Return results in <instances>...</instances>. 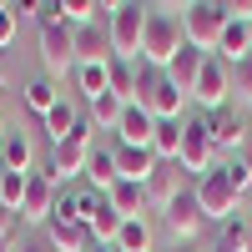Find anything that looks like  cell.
<instances>
[{
    "instance_id": "9a60e30c",
    "label": "cell",
    "mask_w": 252,
    "mask_h": 252,
    "mask_svg": "<svg viewBox=\"0 0 252 252\" xmlns=\"http://www.w3.org/2000/svg\"><path fill=\"white\" fill-rule=\"evenodd\" d=\"M116 172H121V182H152V172H157V152L152 146H116Z\"/></svg>"
},
{
    "instance_id": "9c48e42d",
    "label": "cell",
    "mask_w": 252,
    "mask_h": 252,
    "mask_svg": "<svg viewBox=\"0 0 252 252\" xmlns=\"http://www.w3.org/2000/svg\"><path fill=\"white\" fill-rule=\"evenodd\" d=\"M161 222H166V232H172L177 242H192L197 232H202V222H207V212H202V202H197V182L187 187V192L161 212Z\"/></svg>"
},
{
    "instance_id": "5b68a950",
    "label": "cell",
    "mask_w": 252,
    "mask_h": 252,
    "mask_svg": "<svg viewBox=\"0 0 252 252\" xmlns=\"http://www.w3.org/2000/svg\"><path fill=\"white\" fill-rule=\"evenodd\" d=\"M197 202H202V212L212 217V222H222V227H227V222L237 217V207H242V192L227 182L222 166H212L207 177H197Z\"/></svg>"
},
{
    "instance_id": "d6a6232c",
    "label": "cell",
    "mask_w": 252,
    "mask_h": 252,
    "mask_svg": "<svg viewBox=\"0 0 252 252\" xmlns=\"http://www.w3.org/2000/svg\"><path fill=\"white\" fill-rule=\"evenodd\" d=\"M222 172H227V182L237 187V192H252V166L237 157V161H222Z\"/></svg>"
},
{
    "instance_id": "d590c367",
    "label": "cell",
    "mask_w": 252,
    "mask_h": 252,
    "mask_svg": "<svg viewBox=\"0 0 252 252\" xmlns=\"http://www.w3.org/2000/svg\"><path fill=\"white\" fill-rule=\"evenodd\" d=\"M172 252H197V247H192V242H177V247H172Z\"/></svg>"
},
{
    "instance_id": "7402d4cb",
    "label": "cell",
    "mask_w": 252,
    "mask_h": 252,
    "mask_svg": "<svg viewBox=\"0 0 252 252\" xmlns=\"http://www.w3.org/2000/svg\"><path fill=\"white\" fill-rule=\"evenodd\" d=\"M20 101H26L35 116H46L56 101H61V91H56V81H51V76H35V81H26V86H20Z\"/></svg>"
},
{
    "instance_id": "8fae6325",
    "label": "cell",
    "mask_w": 252,
    "mask_h": 252,
    "mask_svg": "<svg viewBox=\"0 0 252 252\" xmlns=\"http://www.w3.org/2000/svg\"><path fill=\"white\" fill-rule=\"evenodd\" d=\"M187 187H192V177H187V166L182 161H157V172H152V182H146V197H152V207H172Z\"/></svg>"
},
{
    "instance_id": "ba28073f",
    "label": "cell",
    "mask_w": 252,
    "mask_h": 252,
    "mask_svg": "<svg viewBox=\"0 0 252 252\" xmlns=\"http://www.w3.org/2000/svg\"><path fill=\"white\" fill-rule=\"evenodd\" d=\"M192 96L202 101L207 111H222V106H227V96H232V66H227L222 56H207V66H202V76H197Z\"/></svg>"
},
{
    "instance_id": "7c38bea8",
    "label": "cell",
    "mask_w": 252,
    "mask_h": 252,
    "mask_svg": "<svg viewBox=\"0 0 252 252\" xmlns=\"http://www.w3.org/2000/svg\"><path fill=\"white\" fill-rule=\"evenodd\" d=\"M111 56V31L106 20H91V26H76V66H106Z\"/></svg>"
},
{
    "instance_id": "d6986e66",
    "label": "cell",
    "mask_w": 252,
    "mask_h": 252,
    "mask_svg": "<svg viewBox=\"0 0 252 252\" xmlns=\"http://www.w3.org/2000/svg\"><path fill=\"white\" fill-rule=\"evenodd\" d=\"M106 197H111V207H116L126 222H131V217H141L146 207H152V197H146V182H116Z\"/></svg>"
},
{
    "instance_id": "4316f807",
    "label": "cell",
    "mask_w": 252,
    "mask_h": 252,
    "mask_svg": "<svg viewBox=\"0 0 252 252\" xmlns=\"http://www.w3.org/2000/svg\"><path fill=\"white\" fill-rule=\"evenodd\" d=\"M111 91L121 101H136V61H111Z\"/></svg>"
},
{
    "instance_id": "484cf974",
    "label": "cell",
    "mask_w": 252,
    "mask_h": 252,
    "mask_svg": "<svg viewBox=\"0 0 252 252\" xmlns=\"http://www.w3.org/2000/svg\"><path fill=\"white\" fill-rule=\"evenodd\" d=\"M116 247H121V252H152V227H146V217H131V222H121V232H116Z\"/></svg>"
},
{
    "instance_id": "74e56055",
    "label": "cell",
    "mask_w": 252,
    "mask_h": 252,
    "mask_svg": "<svg viewBox=\"0 0 252 252\" xmlns=\"http://www.w3.org/2000/svg\"><path fill=\"white\" fill-rule=\"evenodd\" d=\"M247 40H252V20H247Z\"/></svg>"
},
{
    "instance_id": "8d00e7d4",
    "label": "cell",
    "mask_w": 252,
    "mask_h": 252,
    "mask_svg": "<svg viewBox=\"0 0 252 252\" xmlns=\"http://www.w3.org/2000/svg\"><path fill=\"white\" fill-rule=\"evenodd\" d=\"M242 252H252V227H247V242H242Z\"/></svg>"
},
{
    "instance_id": "4dcf8cb0",
    "label": "cell",
    "mask_w": 252,
    "mask_h": 252,
    "mask_svg": "<svg viewBox=\"0 0 252 252\" xmlns=\"http://www.w3.org/2000/svg\"><path fill=\"white\" fill-rule=\"evenodd\" d=\"M232 96L242 101V106H252V56L232 66Z\"/></svg>"
},
{
    "instance_id": "83f0119b",
    "label": "cell",
    "mask_w": 252,
    "mask_h": 252,
    "mask_svg": "<svg viewBox=\"0 0 252 252\" xmlns=\"http://www.w3.org/2000/svg\"><path fill=\"white\" fill-rule=\"evenodd\" d=\"M247 227H252V222L232 217V222L222 227V237H217V247H207V252H242V242H247Z\"/></svg>"
},
{
    "instance_id": "7a4b0ae2",
    "label": "cell",
    "mask_w": 252,
    "mask_h": 252,
    "mask_svg": "<svg viewBox=\"0 0 252 252\" xmlns=\"http://www.w3.org/2000/svg\"><path fill=\"white\" fill-rule=\"evenodd\" d=\"M136 106H146L157 121H182V106H187V91L177 86L166 71L136 61Z\"/></svg>"
},
{
    "instance_id": "2e32d148",
    "label": "cell",
    "mask_w": 252,
    "mask_h": 252,
    "mask_svg": "<svg viewBox=\"0 0 252 252\" xmlns=\"http://www.w3.org/2000/svg\"><path fill=\"white\" fill-rule=\"evenodd\" d=\"M152 131H157V116L146 111V106H126L121 111V126H116V136L126 141V146H152Z\"/></svg>"
},
{
    "instance_id": "f1b7e54d",
    "label": "cell",
    "mask_w": 252,
    "mask_h": 252,
    "mask_svg": "<svg viewBox=\"0 0 252 252\" xmlns=\"http://www.w3.org/2000/svg\"><path fill=\"white\" fill-rule=\"evenodd\" d=\"M26 182L31 177H20V172H0V202L20 212V202H26Z\"/></svg>"
},
{
    "instance_id": "6da1fadb",
    "label": "cell",
    "mask_w": 252,
    "mask_h": 252,
    "mask_svg": "<svg viewBox=\"0 0 252 252\" xmlns=\"http://www.w3.org/2000/svg\"><path fill=\"white\" fill-rule=\"evenodd\" d=\"M187 46V26H182V10L177 5H146V31H141V61L146 66L166 71L172 56Z\"/></svg>"
},
{
    "instance_id": "52a82bcc",
    "label": "cell",
    "mask_w": 252,
    "mask_h": 252,
    "mask_svg": "<svg viewBox=\"0 0 252 252\" xmlns=\"http://www.w3.org/2000/svg\"><path fill=\"white\" fill-rule=\"evenodd\" d=\"M40 61H46L51 76H71L76 71V31L66 26V20L40 26Z\"/></svg>"
},
{
    "instance_id": "44dd1931",
    "label": "cell",
    "mask_w": 252,
    "mask_h": 252,
    "mask_svg": "<svg viewBox=\"0 0 252 252\" xmlns=\"http://www.w3.org/2000/svg\"><path fill=\"white\" fill-rule=\"evenodd\" d=\"M40 121H46V136L61 146V141H71V131H76V121H81V111L71 106V101H56V106L46 111V116H40Z\"/></svg>"
},
{
    "instance_id": "836d02e7",
    "label": "cell",
    "mask_w": 252,
    "mask_h": 252,
    "mask_svg": "<svg viewBox=\"0 0 252 252\" xmlns=\"http://www.w3.org/2000/svg\"><path fill=\"white\" fill-rule=\"evenodd\" d=\"M15 232H20V212H15V207H5V202H0V242H15Z\"/></svg>"
},
{
    "instance_id": "f546056e",
    "label": "cell",
    "mask_w": 252,
    "mask_h": 252,
    "mask_svg": "<svg viewBox=\"0 0 252 252\" xmlns=\"http://www.w3.org/2000/svg\"><path fill=\"white\" fill-rule=\"evenodd\" d=\"M15 31H20V5H10V0H0V56L10 51Z\"/></svg>"
},
{
    "instance_id": "d4e9b609",
    "label": "cell",
    "mask_w": 252,
    "mask_h": 252,
    "mask_svg": "<svg viewBox=\"0 0 252 252\" xmlns=\"http://www.w3.org/2000/svg\"><path fill=\"white\" fill-rule=\"evenodd\" d=\"M86 177H91V192H111V187L121 182V172H116V157H111V152H91Z\"/></svg>"
},
{
    "instance_id": "8992f818",
    "label": "cell",
    "mask_w": 252,
    "mask_h": 252,
    "mask_svg": "<svg viewBox=\"0 0 252 252\" xmlns=\"http://www.w3.org/2000/svg\"><path fill=\"white\" fill-rule=\"evenodd\" d=\"M182 166H187V177H207L212 166H222L217 146H212V131H207V116L182 126Z\"/></svg>"
},
{
    "instance_id": "e0dca14e",
    "label": "cell",
    "mask_w": 252,
    "mask_h": 252,
    "mask_svg": "<svg viewBox=\"0 0 252 252\" xmlns=\"http://www.w3.org/2000/svg\"><path fill=\"white\" fill-rule=\"evenodd\" d=\"M31 161H35V146L26 131H5V141H0V172H20L31 177Z\"/></svg>"
},
{
    "instance_id": "5bb4252c",
    "label": "cell",
    "mask_w": 252,
    "mask_h": 252,
    "mask_svg": "<svg viewBox=\"0 0 252 252\" xmlns=\"http://www.w3.org/2000/svg\"><path fill=\"white\" fill-rule=\"evenodd\" d=\"M46 237H51V247L56 252H91V227L86 222H76V217H51L46 222Z\"/></svg>"
},
{
    "instance_id": "ac0fdd59",
    "label": "cell",
    "mask_w": 252,
    "mask_h": 252,
    "mask_svg": "<svg viewBox=\"0 0 252 252\" xmlns=\"http://www.w3.org/2000/svg\"><path fill=\"white\" fill-rule=\"evenodd\" d=\"M202 66H207V51H197V46H182V51L172 56V66H166V76H172L177 86H182L187 96H192V86H197Z\"/></svg>"
},
{
    "instance_id": "277c9868",
    "label": "cell",
    "mask_w": 252,
    "mask_h": 252,
    "mask_svg": "<svg viewBox=\"0 0 252 252\" xmlns=\"http://www.w3.org/2000/svg\"><path fill=\"white\" fill-rule=\"evenodd\" d=\"M106 31H111V56H116V61H141L146 5H136V0H116L111 15H106Z\"/></svg>"
},
{
    "instance_id": "30bf717a",
    "label": "cell",
    "mask_w": 252,
    "mask_h": 252,
    "mask_svg": "<svg viewBox=\"0 0 252 252\" xmlns=\"http://www.w3.org/2000/svg\"><path fill=\"white\" fill-rule=\"evenodd\" d=\"M56 182L46 177V172H31V182H26V202H20V222H31V227H46L51 217H56Z\"/></svg>"
},
{
    "instance_id": "ab89813d",
    "label": "cell",
    "mask_w": 252,
    "mask_h": 252,
    "mask_svg": "<svg viewBox=\"0 0 252 252\" xmlns=\"http://www.w3.org/2000/svg\"><path fill=\"white\" fill-rule=\"evenodd\" d=\"M0 252H10V247H5V242H0Z\"/></svg>"
},
{
    "instance_id": "3957f363",
    "label": "cell",
    "mask_w": 252,
    "mask_h": 252,
    "mask_svg": "<svg viewBox=\"0 0 252 252\" xmlns=\"http://www.w3.org/2000/svg\"><path fill=\"white\" fill-rule=\"evenodd\" d=\"M227 20H232V15H227V0H192V5H182L187 46H197V51H207V56H217Z\"/></svg>"
},
{
    "instance_id": "603a6c76",
    "label": "cell",
    "mask_w": 252,
    "mask_h": 252,
    "mask_svg": "<svg viewBox=\"0 0 252 252\" xmlns=\"http://www.w3.org/2000/svg\"><path fill=\"white\" fill-rule=\"evenodd\" d=\"M126 106H131V101H121L116 91H106L101 101H91V126H96V131H116V126H121V111H126Z\"/></svg>"
},
{
    "instance_id": "1f68e13d",
    "label": "cell",
    "mask_w": 252,
    "mask_h": 252,
    "mask_svg": "<svg viewBox=\"0 0 252 252\" xmlns=\"http://www.w3.org/2000/svg\"><path fill=\"white\" fill-rule=\"evenodd\" d=\"M10 252H56V247H51V237H46V227H31L20 242H10Z\"/></svg>"
},
{
    "instance_id": "ffe728a7",
    "label": "cell",
    "mask_w": 252,
    "mask_h": 252,
    "mask_svg": "<svg viewBox=\"0 0 252 252\" xmlns=\"http://www.w3.org/2000/svg\"><path fill=\"white\" fill-rule=\"evenodd\" d=\"M182 126L187 121H157V131H152L157 161H182Z\"/></svg>"
},
{
    "instance_id": "4fadbf2b",
    "label": "cell",
    "mask_w": 252,
    "mask_h": 252,
    "mask_svg": "<svg viewBox=\"0 0 252 252\" xmlns=\"http://www.w3.org/2000/svg\"><path fill=\"white\" fill-rule=\"evenodd\" d=\"M207 131H212V146H217V157L222 152H242L247 146V121L237 111H207Z\"/></svg>"
},
{
    "instance_id": "cb8c5ba5",
    "label": "cell",
    "mask_w": 252,
    "mask_h": 252,
    "mask_svg": "<svg viewBox=\"0 0 252 252\" xmlns=\"http://www.w3.org/2000/svg\"><path fill=\"white\" fill-rule=\"evenodd\" d=\"M76 81H81V96L86 101H101L111 91V61L106 66H76Z\"/></svg>"
},
{
    "instance_id": "e575fe53",
    "label": "cell",
    "mask_w": 252,
    "mask_h": 252,
    "mask_svg": "<svg viewBox=\"0 0 252 252\" xmlns=\"http://www.w3.org/2000/svg\"><path fill=\"white\" fill-rule=\"evenodd\" d=\"M91 252H121L116 242H91Z\"/></svg>"
},
{
    "instance_id": "f35d334b",
    "label": "cell",
    "mask_w": 252,
    "mask_h": 252,
    "mask_svg": "<svg viewBox=\"0 0 252 252\" xmlns=\"http://www.w3.org/2000/svg\"><path fill=\"white\" fill-rule=\"evenodd\" d=\"M0 141H5V126H0Z\"/></svg>"
}]
</instances>
